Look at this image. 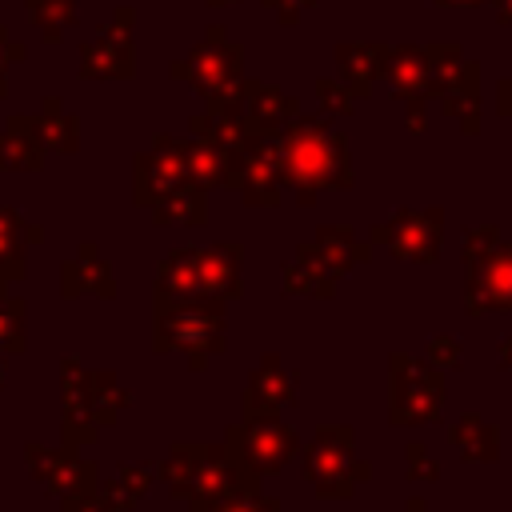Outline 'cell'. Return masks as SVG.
<instances>
[{"label": "cell", "instance_id": "cell-1", "mask_svg": "<svg viewBox=\"0 0 512 512\" xmlns=\"http://www.w3.org/2000/svg\"><path fill=\"white\" fill-rule=\"evenodd\" d=\"M0 332H4V324H0Z\"/></svg>", "mask_w": 512, "mask_h": 512}]
</instances>
